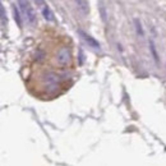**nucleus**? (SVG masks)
<instances>
[{
    "label": "nucleus",
    "instance_id": "obj_12",
    "mask_svg": "<svg viewBox=\"0 0 166 166\" xmlns=\"http://www.w3.org/2000/svg\"><path fill=\"white\" fill-rule=\"evenodd\" d=\"M78 51H79V56H78V63H79V65H82V64L84 63V54H83V50H82V49H79Z\"/></svg>",
    "mask_w": 166,
    "mask_h": 166
},
{
    "label": "nucleus",
    "instance_id": "obj_6",
    "mask_svg": "<svg viewBox=\"0 0 166 166\" xmlns=\"http://www.w3.org/2000/svg\"><path fill=\"white\" fill-rule=\"evenodd\" d=\"M75 4L79 9V12L83 14V16H88L89 13V4L88 0H75Z\"/></svg>",
    "mask_w": 166,
    "mask_h": 166
},
{
    "label": "nucleus",
    "instance_id": "obj_9",
    "mask_svg": "<svg viewBox=\"0 0 166 166\" xmlns=\"http://www.w3.org/2000/svg\"><path fill=\"white\" fill-rule=\"evenodd\" d=\"M133 22H134V27H135L137 33H138L141 37H143L144 36V30H143V27H142L141 21L138 19V18H134V19H133Z\"/></svg>",
    "mask_w": 166,
    "mask_h": 166
},
{
    "label": "nucleus",
    "instance_id": "obj_11",
    "mask_svg": "<svg viewBox=\"0 0 166 166\" xmlns=\"http://www.w3.org/2000/svg\"><path fill=\"white\" fill-rule=\"evenodd\" d=\"M0 13H1V26H3V27H5V26H7V23H8V19H7L5 8H4L3 4L0 5Z\"/></svg>",
    "mask_w": 166,
    "mask_h": 166
},
{
    "label": "nucleus",
    "instance_id": "obj_8",
    "mask_svg": "<svg viewBox=\"0 0 166 166\" xmlns=\"http://www.w3.org/2000/svg\"><path fill=\"white\" fill-rule=\"evenodd\" d=\"M12 10H13V17H14V21L18 25V27L22 28V18H21V14L18 12V9L16 5H12Z\"/></svg>",
    "mask_w": 166,
    "mask_h": 166
},
{
    "label": "nucleus",
    "instance_id": "obj_1",
    "mask_svg": "<svg viewBox=\"0 0 166 166\" xmlns=\"http://www.w3.org/2000/svg\"><path fill=\"white\" fill-rule=\"evenodd\" d=\"M18 7L21 8V12L25 14L28 25L35 26L37 23V14H36L35 8L31 5L30 0H18Z\"/></svg>",
    "mask_w": 166,
    "mask_h": 166
},
{
    "label": "nucleus",
    "instance_id": "obj_5",
    "mask_svg": "<svg viewBox=\"0 0 166 166\" xmlns=\"http://www.w3.org/2000/svg\"><path fill=\"white\" fill-rule=\"evenodd\" d=\"M41 13H42V16H44V18L47 22H54L55 21L54 13H53V10H51L50 7L47 5V4H44V5L41 7Z\"/></svg>",
    "mask_w": 166,
    "mask_h": 166
},
{
    "label": "nucleus",
    "instance_id": "obj_13",
    "mask_svg": "<svg viewBox=\"0 0 166 166\" xmlns=\"http://www.w3.org/2000/svg\"><path fill=\"white\" fill-rule=\"evenodd\" d=\"M35 1H36V4H37V7H42L44 4H46L45 0H35Z\"/></svg>",
    "mask_w": 166,
    "mask_h": 166
},
{
    "label": "nucleus",
    "instance_id": "obj_2",
    "mask_svg": "<svg viewBox=\"0 0 166 166\" xmlns=\"http://www.w3.org/2000/svg\"><path fill=\"white\" fill-rule=\"evenodd\" d=\"M42 83H44V88L46 91L54 92L59 88V75L53 72L46 73L42 78Z\"/></svg>",
    "mask_w": 166,
    "mask_h": 166
},
{
    "label": "nucleus",
    "instance_id": "obj_7",
    "mask_svg": "<svg viewBox=\"0 0 166 166\" xmlns=\"http://www.w3.org/2000/svg\"><path fill=\"white\" fill-rule=\"evenodd\" d=\"M148 47H150V53L152 55V58L155 60L156 64H159V54H157V49H156V45H155V41L152 39H150L148 41Z\"/></svg>",
    "mask_w": 166,
    "mask_h": 166
},
{
    "label": "nucleus",
    "instance_id": "obj_3",
    "mask_svg": "<svg viewBox=\"0 0 166 166\" xmlns=\"http://www.w3.org/2000/svg\"><path fill=\"white\" fill-rule=\"evenodd\" d=\"M72 61V51L68 46L60 47L56 53V64L59 66H66Z\"/></svg>",
    "mask_w": 166,
    "mask_h": 166
},
{
    "label": "nucleus",
    "instance_id": "obj_10",
    "mask_svg": "<svg viewBox=\"0 0 166 166\" xmlns=\"http://www.w3.org/2000/svg\"><path fill=\"white\" fill-rule=\"evenodd\" d=\"M98 10H100V14H101L102 21H103V22H106V18H107L106 8H105V5H103V3L101 1V0H100V3H98Z\"/></svg>",
    "mask_w": 166,
    "mask_h": 166
},
{
    "label": "nucleus",
    "instance_id": "obj_4",
    "mask_svg": "<svg viewBox=\"0 0 166 166\" xmlns=\"http://www.w3.org/2000/svg\"><path fill=\"white\" fill-rule=\"evenodd\" d=\"M78 33H79V36L82 37V40L86 42L89 47H93V49H100V42L95 39V37H92L91 35H88V33L84 32L83 30H78Z\"/></svg>",
    "mask_w": 166,
    "mask_h": 166
}]
</instances>
